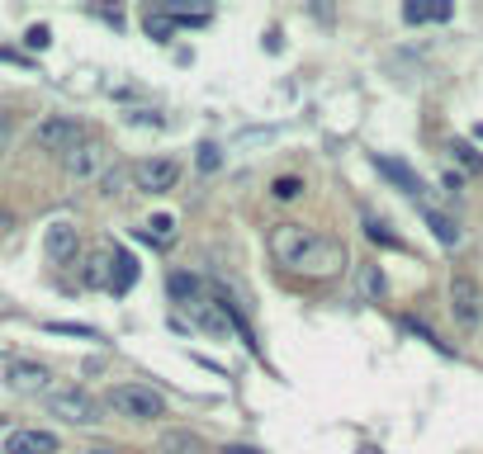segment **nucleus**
<instances>
[{
  "label": "nucleus",
  "instance_id": "5",
  "mask_svg": "<svg viewBox=\"0 0 483 454\" xmlns=\"http://www.w3.org/2000/svg\"><path fill=\"white\" fill-rule=\"evenodd\" d=\"M313 242H318V232H313V227H304V223H280V227L271 232V256L294 270V265L304 261V251H308Z\"/></svg>",
  "mask_w": 483,
  "mask_h": 454
},
{
  "label": "nucleus",
  "instance_id": "18",
  "mask_svg": "<svg viewBox=\"0 0 483 454\" xmlns=\"http://www.w3.org/2000/svg\"><path fill=\"white\" fill-rule=\"evenodd\" d=\"M171 237H176V218H171V213L152 218V223H147V227L138 232V242H157V246H166Z\"/></svg>",
  "mask_w": 483,
  "mask_h": 454
},
{
  "label": "nucleus",
  "instance_id": "33",
  "mask_svg": "<svg viewBox=\"0 0 483 454\" xmlns=\"http://www.w3.org/2000/svg\"><path fill=\"white\" fill-rule=\"evenodd\" d=\"M0 426H5V416H0Z\"/></svg>",
  "mask_w": 483,
  "mask_h": 454
},
{
  "label": "nucleus",
  "instance_id": "22",
  "mask_svg": "<svg viewBox=\"0 0 483 454\" xmlns=\"http://www.w3.org/2000/svg\"><path fill=\"white\" fill-rule=\"evenodd\" d=\"M271 194H275V199H285V204H289V199H298V194H304V180H298V176H280V180L271 184Z\"/></svg>",
  "mask_w": 483,
  "mask_h": 454
},
{
  "label": "nucleus",
  "instance_id": "19",
  "mask_svg": "<svg viewBox=\"0 0 483 454\" xmlns=\"http://www.w3.org/2000/svg\"><path fill=\"white\" fill-rule=\"evenodd\" d=\"M142 29H147V39L166 43V39H171V29H176V20H171V14H157V10H147V14H142Z\"/></svg>",
  "mask_w": 483,
  "mask_h": 454
},
{
  "label": "nucleus",
  "instance_id": "17",
  "mask_svg": "<svg viewBox=\"0 0 483 454\" xmlns=\"http://www.w3.org/2000/svg\"><path fill=\"white\" fill-rule=\"evenodd\" d=\"M133 279H138V265H133L128 251H114V294H128Z\"/></svg>",
  "mask_w": 483,
  "mask_h": 454
},
{
  "label": "nucleus",
  "instance_id": "24",
  "mask_svg": "<svg viewBox=\"0 0 483 454\" xmlns=\"http://www.w3.org/2000/svg\"><path fill=\"white\" fill-rule=\"evenodd\" d=\"M124 180H128V171H124V166H114V171L99 176V194H124Z\"/></svg>",
  "mask_w": 483,
  "mask_h": 454
},
{
  "label": "nucleus",
  "instance_id": "1",
  "mask_svg": "<svg viewBox=\"0 0 483 454\" xmlns=\"http://www.w3.org/2000/svg\"><path fill=\"white\" fill-rule=\"evenodd\" d=\"M109 407L128 416V422H157V416H166V398L157 389H147V383H114Z\"/></svg>",
  "mask_w": 483,
  "mask_h": 454
},
{
  "label": "nucleus",
  "instance_id": "16",
  "mask_svg": "<svg viewBox=\"0 0 483 454\" xmlns=\"http://www.w3.org/2000/svg\"><path fill=\"white\" fill-rule=\"evenodd\" d=\"M166 289H171L176 303H185V308H190V303H199V279L185 275V270H176L171 279H166Z\"/></svg>",
  "mask_w": 483,
  "mask_h": 454
},
{
  "label": "nucleus",
  "instance_id": "10",
  "mask_svg": "<svg viewBox=\"0 0 483 454\" xmlns=\"http://www.w3.org/2000/svg\"><path fill=\"white\" fill-rule=\"evenodd\" d=\"M5 389L39 393V389H47V369L43 364H29V360H14V364H5Z\"/></svg>",
  "mask_w": 483,
  "mask_h": 454
},
{
  "label": "nucleus",
  "instance_id": "27",
  "mask_svg": "<svg viewBox=\"0 0 483 454\" xmlns=\"http://www.w3.org/2000/svg\"><path fill=\"white\" fill-rule=\"evenodd\" d=\"M24 43H29V47H39V53H43V47L53 43V29H47V24H33V29L24 33Z\"/></svg>",
  "mask_w": 483,
  "mask_h": 454
},
{
  "label": "nucleus",
  "instance_id": "31",
  "mask_svg": "<svg viewBox=\"0 0 483 454\" xmlns=\"http://www.w3.org/2000/svg\"><path fill=\"white\" fill-rule=\"evenodd\" d=\"M360 454H379V450H375V445H365V450H360Z\"/></svg>",
  "mask_w": 483,
  "mask_h": 454
},
{
  "label": "nucleus",
  "instance_id": "4",
  "mask_svg": "<svg viewBox=\"0 0 483 454\" xmlns=\"http://www.w3.org/2000/svg\"><path fill=\"white\" fill-rule=\"evenodd\" d=\"M451 317L464 331H474L483 322V289L474 275H451Z\"/></svg>",
  "mask_w": 483,
  "mask_h": 454
},
{
  "label": "nucleus",
  "instance_id": "2",
  "mask_svg": "<svg viewBox=\"0 0 483 454\" xmlns=\"http://www.w3.org/2000/svg\"><path fill=\"white\" fill-rule=\"evenodd\" d=\"M86 138V124L81 119H66V114H53V119H43L33 128V147L47 151V157H72Z\"/></svg>",
  "mask_w": 483,
  "mask_h": 454
},
{
  "label": "nucleus",
  "instance_id": "9",
  "mask_svg": "<svg viewBox=\"0 0 483 454\" xmlns=\"http://www.w3.org/2000/svg\"><path fill=\"white\" fill-rule=\"evenodd\" d=\"M5 454H57V435L53 431H39V426L10 431L5 435Z\"/></svg>",
  "mask_w": 483,
  "mask_h": 454
},
{
  "label": "nucleus",
  "instance_id": "6",
  "mask_svg": "<svg viewBox=\"0 0 483 454\" xmlns=\"http://www.w3.org/2000/svg\"><path fill=\"white\" fill-rule=\"evenodd\" d=\"M47 407H53L62 422H72V426H95V422H105L99 416V402L86 393V389H62L47 398Z\"/></svg>",
  "mask_w": 483,
  "mask_h": 454
},
{
  "label": "nucleus",
  "instance_id": "25",
  "mask_svg": "<svg viewBox=\"0 0 483 454\" xmlns=\"http://www.w3.org/2000/svg\"><path fill=\"white\" fill-rule=\"evenodd\" d=\"M219 166H223V151H219V142H204V147H199V171H219Z\"/></svg>",
  "mask_w": 483,
  "mask_h": 454
},
{
  "label": "nucleus",
  "instance_id": "12",
  "mask_svg": "<svg viewBox=\"0 0 483 454\" xmlns=\"http://www.w3.org/2000/svg\"><path fill=\"white\" fill-rule=\"evenodd\" d=\"M375 171L384 176V180H393L398 190H403V194H412V199L422 194V180H418V171H408L403 161H393V157H375Z\"/></svg>",
  "mask_w": 483,
  "mask_h": 454
},
{
  "label": "nucleus",
  "instance_id": "13",
  "mask_svg": "<svg viewBox=\"0 0 483 454\" xmlns=\"http://www.w3.org/2000/svg\"><path fill=\"white\" fill-rule=\"evenodd\" d=\"M422 218H427L431 237H436L441 246H460V242H464V232H460V223H455L451 213H441V209H431V204H422Z\"/></svg>",
  "mask_w": 483,
  "mask_h": 454
},
{
  "label": "nucleus",
  "instance_id": "21",
  "mask_svg": "<svg viewBox=\"0 0 483 454\" xmlns=\"http://www.w3.org/2000/svg\"><path fill=\"white\" fill-rule=\"evenodd\" d=\"M365 237L379 242V246H389V251H403V242H398L393 232H389L384 223H379V218H370V213H365Z\"/></svg>",
  "mask_w": 483,
  "mask_h": 454
},
{
  "label": "nucleus",
  "instance_id": "29",
  "mask_svg": "<svg viewBox=\"0 0 483 454\" xmlns=\"http://www.w3.org/2000/svg\"><path fill=\"white\" fill-rule=\"evenodd\" d=\"M10 138H14V119H10V114H0V157L10 151Z\"/></svg>",
  "mask_w": 483,
  "mask_h": 454
},
{
  "label": "nucleus",
  "instance_id": "3",
  "mask_svg": "<svg viewBox=\"0 0 483 454\" xmlns=\"http://www.w3.org/2000/svg\"><path fill=\"white\" fill-rule=\"evenodd\" d=\"M346 242H337V237H318L308 251H304V261L294 265V270H304V275H313V279H332V275H341L346 270Z\"/></svg>",
  "mask_w": 483,
  "mask_h": 454
},
{
  "label": "nucleus",
  "instance_id": "32",
  "mask_svg": "<svg viewBox=\"0 0 483 454\" xmlns=\"http://www.w3.org/2000/svg\"><path fill=\"white\" fill-rule=\"evenodd\" d=\"M91 454H119V450H91Z\"/></svg>",
  "mask_w": 483,
  "mask_h": 454
},
{
  "label": "nucleus",
  "instance_id": "11",
  "mask_svg": "<svg viewBox=\"0 0 483 454\" xmlns=\"http://www.w3.org/2000/svg\"><path fill=\"white\" fill-rule=\"evenodd\" d=\"M66 161V176L72 180H91L99 171V161H105V147H95V142H81L72 157H62Z\"/></svg>",
  "mask_w": 483,
  "mask_h": 454
},
{
  "label": "nucleus",
  "instance_id": "30",
  "mask_svg": "<svg viewBox=\"0 0 483 454\" xmlns=\"http://www.w3.org/2000/svg\"><path fill=\"white\" fill-rule=\"evenodd\" d=\"M223 454H265V450H256V445H223Z\"/></svg>",
  "mask_w": 483,
  "mask_h": 454
},
{
  "label": "nucleus",
  "instance_id": "15",
  "mask_svg": "<svg viewBox=\"0 0 483 454\" xmlns=\"http://www.w3.org/2000/svg\"><path fill=\"white\" fill-rule=\"evenodd\" d=\"M199 450H204V445H199L194 431H166L157 441V454H199Z\"/></svg>",
  "mask_w": 483,
  "mask_h": 454
},
{
  "label": "nucleus",
  "instance_id": "20",
  "mask_svg": "<svg viewBox=\"0 0 483 454\" xmlns=\"http://www.w3.org/2000/svg\"><path fill=\"white\" fill-rule=\"evenodd\" d=\"M408 24H427V20H451V5H403Z\"/></svg>",
  "mask_w": 483,
  "mask_h": 454
},
{
  "label": "nucleus",
  "instance_id": "26",
  "mask_svg": "<svg viewBox=\"0 0 483 454\" xmlns=\"http://www.w3.org/2000/svg\"><path fill=\"white\" fill-rule=\"evenodd\" d=\"M360 284H365V298H379V294H384V275H379L375 265H365V275H360Z\"/></svg>",
  "mask_w": 483,
  "mask_h": 454
},
{
  "label": "nucleus",
  "instance_id": "8",
  "mask_svg": "<svg viewBox=\"0 0 483 454\" xmlns=\"http://www.w3.org/2000/svg\"><path fill=\"white\" fill-rule=\"evenodd\" d=\"M76 246H81V227L72 223V218L47 223V232H43V256L53 261V265H66V261L76 256Z\"/></svg>",
  "mask_w": 483,
  "mask_h": 454
},
{
  "label": "nucleus",
  "instance_id": "14",
  "mask_svg": "<svg viewBox=\"0 0 483 454\" xmlns=\"http://www.w3.org/2000/svg\"><path fill=\"white\" fill-rule=\"evenodd\" d=\"M86 284H91V289L114 294V251H95L91 265H86Z\"/></svg>",
  "mask_w": 483,
  "mask_h": 454
},
{
  "label": "nucleus",
  "instance_id": "28",
  "mask_svg": "<svg viewBox=\"0 0 483 454\" xmlns=\"http://www.w3.org/2000/svg\"><path fill=\"white\" fill-rule=\"evenodd\" d=\"M455 157H460L464 166H474V171H479V166H483V157H479V151H474L470 142H455Z\"/></svg>",
  "mask_w": 483,
  "mask_h": 454
},
{
  "label": "nucleus",
  "instance_id": "23",
  "mask_svg": "<svg viewBox=\"0 0 483 454\" xmlns=\"http://www.w3.org/2000/svg\"><path fill=\"white\" fill-rule=\"evenodd\" d=\"M47 331H57V336H81V341H95V327H86V322H47Z\"/></svg>",
  "mask_w": 483,
  "mask_h": 454
},
{
  "label": "nucleus",
  "instance_id": "7",
  "mask_svg": "<svg viewBox=\"0 0 483 454\" xmlns=\"http://www.w3.org/2000/svg\"><path fill=\"white\" fill-rule=\"evenodd\" d=\"M133 184L147 190V194H171L176 184H180V161H171V157H147V161L133 166Z\"/></svg>",
  "mask_w": 483,
  "mask_h": 454
}]
</instances>
